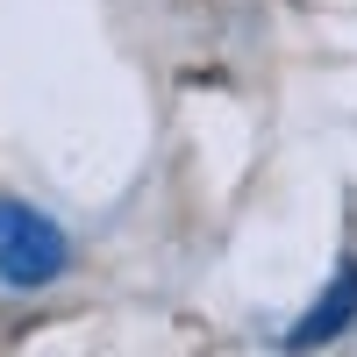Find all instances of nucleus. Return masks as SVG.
<instances>
[{"label": "nucleus", "instance_id": "f03ea898", "mask_svg": "<svg viewBox=\"0 0 357 357\" xmlns=\"http://www.w3.org/2000/svg\"><path fill=\"white\" fill-rule=\"evenodd\" d=\"M350 321H357V264H343V272L314 293V307L286 329V350H301V357H307V350H329Z\"/></svg>", "mask_w": 357, "mask_h": 357}, {"label": "nucleus", "instance_id": "f257e3e1", "mask_svg": "<svg viewBox=\"0 0 357 357\" xmlns=\"http://www.w3.org/2000/svg\"><path fill=\"white\" fill-rule=\"evenodd\" d=\"M65 229L36 207H8V222H0V279L8 286H50L65 272Z\"/></svg>", "mask_w": 357, "mask_h": 357}, {"label": "nucleus", "instance_id": "7ed1b4c3", "mask_svg": "<svg viewBox=\"0 0 357 357\" xmlns=\"http://www.w3.org/2000/svg\"><path fill=\"white\" fill-rule=\"evenodd\" d=\"M0 222H8V207H0Z\"/></svg>", "mask_w": 357, "mask_h": 357}]
</instances>
